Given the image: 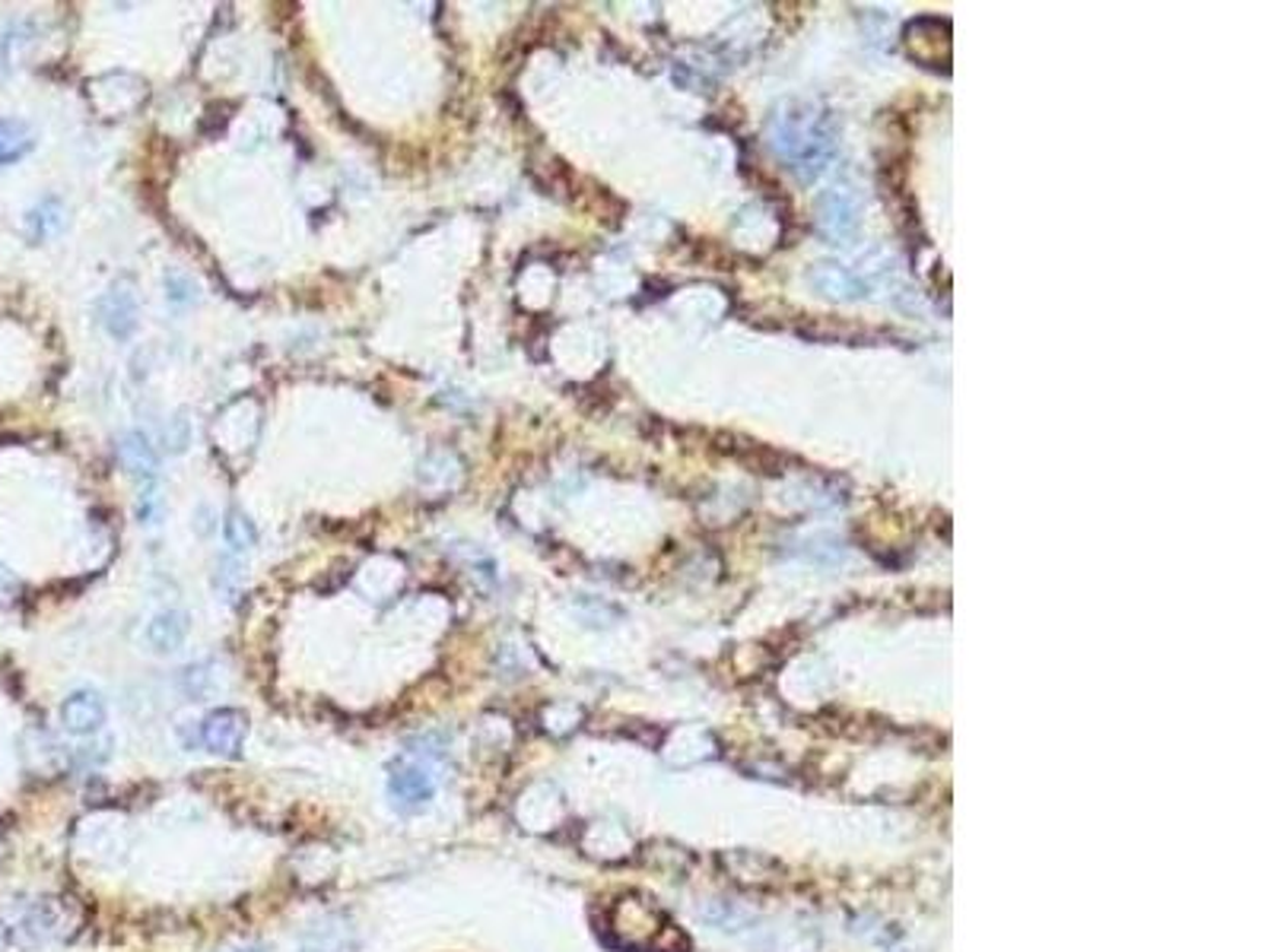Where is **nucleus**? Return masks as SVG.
Here are the masks:
<instances>
[{
    "mask_svg": "<svg viewBox=\"0 0 1271 952\" xmlns=\"http://www.w3.org/2000/svg\"><path fill=\"white\" fill-rule=\"evenodd\" d=\"M436 794V778L430 771V765L416 759V756H404L401 762L392 765L389 774V797L401 813H416L423 810Z\"/></svg>",
    "mask_w": 1271,
    "mask_h": 952,
    "instance_id": "f257e3e1",
    "label": "nucleus"
},
{
    "mask_svg": "<svg viewBox=\"0 0 1271 952\" xmlns=\"http://www.w3.org/2000/svg\"><path fill=\"white\" fill-rule=\"evenodd\" d=\"M61 724L67 733H73V737H90V733H96L105 724V702L99 692L80 689L73 696H67L61 705Z\"/></svg>",
    "mask_w": 1271,
    "mask_h": 952,
    "instance_id": "20e7f679",
    "label": "nucleus"
},
{
    "mask_svg": "<svg viewBox=\"0 0 1271 952\" xmlns=\"http://www.w3.org/2000/svg\"><path fill=\"white\" fill-rule=\"evenodd\" d=\"M0 946H4V927H0Z\"/></svg>",
    "mask_w": 1271,
    "mask_h": 952,
    "instance_id": "4468645a",
    "label": "nucleus"
},
{
    "mask_svg": "<svg viewBox=\"0 0 1271 952\" xmlns=\"http://www.w3.org/2000/svg\"><path fill=\"white\" fill-rule=\"evenodd\" d=\"M67 905L61 898L32 901L17 921V937L23 946H45L67 933Z\"/></svg>",
    "mask_w": 1271,
    "mask_h": 952,
    "instance_id": "f03ea898",
    "label": "nucleus"
},
{
    "mask_svg": "<svg viewBox=\"0 0 1271 952\" xmlns=\"http://www.w3.org/2000/svg\"><path fill=\"white\" fill-rule=\"evenodd\" d=\"M188 638V613L185 610H162L147 626V641L159 655H173Z\"/></svg>",
    "mask_w": 1271,
    "mask_h": 952,
    "instance_id": "6e6552de",
    "label": "nucleus"
},
{
    "mask_svg": "<svg viewBox=\"0 0 1271 952\" xmlns=\"http://www.w3.org/2000/svg\"><path fill=\"white\" fill-rule=\"evenodd\" d=\"M137 295L127 286H118L99 298V321L115 340H127L137 330Z\"/></svg>",
    "mask_w": 1271,
    "mask_h": 952,
    "instance_id": "423d86ee",
    "label": "nucleus"
},
{
    "mask_svg": "<svg viewBox=\"0 0 1271 952\" xmlns=\"http://www.w3.org/2000/svg\"><path fill=\"white\" fill-rule=\"evenodd\" d=\"M35 150V131L20 118H0V165H13Z\"/></svg>",
    "mask_w": 1271,
    "mask_h": 952,
    "instance_id": "9d476101",
    "label": "nucleus"
},
{
    "mask_svg": "<svg viewBox=\"0 0 1271 952\" xmlns=\"http://www.w3.org/2000/svg\"><path fill=\"white\" fill-rule=\"evenodd\" d=\"M17 594H20V581H17V575L4 566V562H0V603H10Z\"/></svg>",
    "mask_w": 1271,
    "mask_h": 952,
    "instance_id": "f8f14e48",
    "label": "nucleus"
},
{
    "mask_svg": "<svg viewBox=\"0 0 1271 952\" xmlns=\"http://www.w3.org/2000/svg\"><path fill=\"white\" fill-rule=\"evenodd\" d=\"M121 467L127 470V476H134L137 483H153L156 473H159V457L153 451V445L147 442V436L141 432H124L115 445Z\"/></svg>",
    "mask_w": 1271,
    "mask_h": 952,
    "instance_id": "0eeeda50",
    "label": "nucleus"
},
{
    "mask_svg": "<svg viewBox=\"0 0 1271 952\" xmlns=\"http://www.w3.org/2000/svg\"><path fill=\"white\" fill-rule=\"evenodd\" d=\"M0 857H4V851H0Z\"/></svg>",
    "mask_w": 1271,
    "mask_h": 952,
    "instance_id": "2eb2a0df",
    "label": "nucleus"
},
{
    "mask_svg": "<svg viewBox=\"0 0 1271 952\" xmlns=\"http://www.w3.org/2000/svg\"><path fill=\"white\" fill-rule=\"evenodd\" d=\"M217 952H265V949L254 946V943H236V946H223V949H217Z\"/></svg>",
    "mask_w": 1271,
    "mask_h": 952,
    "instance_id": "ddd939ff",
    "label": "nucleus"
},
{
    "mask_svg": "<svg viewBox=\"0 0 1271 952\" xmlns=\"http://www.w3.org/2000/svg\"><path fill=\"white\" fill-rule=\"evenodd\" d=\"M223 537H226V543H229L236 552H245V549H251L254 543H258V531H254V525L248 521L242 511H229V514H226Z\"/></svg>",
    "mask_w": 1271,
    "mask_h": 952,
    "instance_id": "9b49d317",
    "label": "nucleus"
},
{
    "mask_svg": "<svg viewBox=\"0 0 1271 952\" xmlns=\"http://www.w3.org/2000/svg\"><path fill=\"white\" fill-rule=\"evenodd\" d=\"M64 223H67L64 203H61L58 197H45V200H38V203L26 213L23 232H26L29 242H45V239L58 235V232L64 229Z\"/></svg>",
    "mask_w": 1271,
    "mask_h": 952,
    "instance_id": "1a4fd4ad",
    "label": "nucleus"
},
{
    "mask_svg": "<svg viewBox=\"0 0 1271 952\" xmlns=\"http://www.w3.org/2000/svg\"><path fill=\"white\" fill-rule=\"evenodd\" d=\"M248 737V718L239 708H217L200 721V740L210 753L236 759Z\"/></svg>",
    "mask_w": 1271,
    "mask_h": 952,
    "instance_id": "7ed1b4c3",
    "label": "nucleus"
},
{
    "mask_svg": "<svg viewBox=\"0 0 1271 952\" xmlns=\"http://www.w3.org/2000/svg\"><path fill=\"white\" fill-rule=\"evenodd\" d=\"M300 949L303 952H353L357 949V930H353L350 918H344V915H324L315 924H309V930L303 933Z\"/></svg>",
    "mask_w": 1271,
    "mask_h": 952,
    "instance_id": "39448f33",
    "label": "nucleus"
}]
</instances>
